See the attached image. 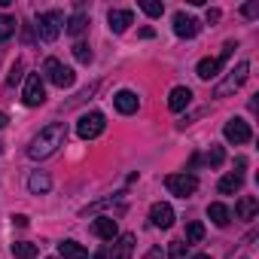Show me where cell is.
Listing matches in <instances>:
<instances>
[{
	"label": "cell",
	"instance_id": "1",
	"mask_svg": "<svg viewBox=\"0 0 259 259\" xmlns=\"http://www.w3.org/2000/svg\"><path fill=\"white\" fill-rule=\"evenodd\" d=\"M64 141H67V125L64 122H49L46 128H40V135L28 144V156L31 159H49V156H55L61 147H64Z\"/></svg>",
	"mask_w": 259,
	"mask_h": 259
},
{
	"label": "cell",
	"instance_id": "2",
	"mask_svg": "<svg viewBox=\"0 0 259 259\" xmlns=\"http://www.w3.org/2000/svg\"><path fill=\"white\" fill-rule=\"evenodd\" d=\"M61 28H64V13L49 10V13H40L37 16V34H40L43 43H55L58 34H61Z\"/></svg>",
	"mask_w": 259,
	"mask_h": 259
},
{
	"label": "cell",
	"instance_id": "3",
	"mask_svg": "<svg viewBox=\"0 0 259 259\" xmlns=\"http://www.w3.org/2000/svg\"><path fill=\"white\" fill-rule=\"evenodd\" d=\"M247 73H250V61H238V67H235V70H229V76L213 89V98H229V95H235V92L244 85Z\"/></svg>",
	"mask_w": 259,
	"mask_h": 259
},
{
	"label": "cell",
	"instance_id": "4",
	"mask_svg": "<svg viewBox=\"0 0 259 259\" xmlns=\"http://www.w3.org/2000/svg\"><path fill=\"white\" fill-rule=\"evenodd\" d=\"M235 49H238L235 43H226V46H223V52H220L217 58H201V61H198V67H195L198 79H213V76H220V67L232 58V52H235Z\"/></svg>",
	"mask_w": 259,
	"mask_h": 259
},
{
	"label": "cell",
	"instance_id": "5",
	"mask_svg": "<svg viewBox=\"0 0 259 259\" xmlns=\"http://www.w3.org/2000/svg\"><path fill=\"white\" fill-rule=\"evenodd\" d=\"M104 128H107V119H104V113H82L79 116V122H76V135L82 138V141H95L98 135H104Z\"/></svg>",
	"mask_w": 259,
	"mask_h": 259
},
{
	"label": "cell",
	"instance_id": "6",
	"mask_svg": "<svg viewBox=\"0 0 259 259\" xmlns=\"http://www.w3.org/2000/svg\"><path fill=\"white\" fill-rule=\"evenodd\" d=\"M43 73H46V79L52 82V85H58V89H70L73 85V70L70 67H64L58 58H46V64H43Z\"/></svg>",
	"mask_w": 259,
	"mask_h": 259
},
{
	"label": "cell",
	"instance_id": "7",
	"mask_svg": "<svg viewBox=\"0 0 259 259\" xmlns=\"http://www.w3.org/2000/svg\"><path fill=\"white\" fill-rule=\"evenodd\" d=\"M25 107H40L46 101V85H43V73H28L25 76V92H22Z\"/></svg>",
	"mask_w": 259,
	"mask_h": 259
},
{
	"label": "cell",
	"instance_id": "8",
	"mask_svg": "<svg viewBox=\"0 0 259 259\" xmlns=\"http://www.w3.org/2000/svg\"><path fill=\"white\" fill-rule=\"evenodd\" d=\"M165 186H168L171 195L186 198V195H192V192L198 189V177L189 174V171H183V174H168V177H165Z\"/></svg>",
	"mask_w": 259,
	"mask_h": 259
},
{
	"label": "cell",
	"instance_id": "9",
	"mask_svg": "<svg viewBox=\"0 0 259 259\" xmlns=\"http://www.w3.org/2000/svg\"><path fill=\"white\" fill-rule=\"evenodd\" d=\"M223 135H226V141H229V144H235V147H241V144H250V141H253L250 122H244V119H238V116H232V119L226 122Z\"/></svg>",
	"mask_w": 259,
	"mask_h": 259
},
{
	"label": "cell",
	"instance_id": "10",
	"mask_svg": "<svg viewBox=\"0 0 259 259\" xmlns=\"http://www.w3.org/2000/svg\"><path fill=\"white\" fill-rule=\"evenodd\" d=\"M150 223H153L156 229H171V226H174V207L165 204V201H156V204L150 207Z\"/></svg>",
	"mask_w": 259,
	"mask_h": 259
},
{
	"label": "cell",
	"instance_id": "11",
	"mask_svg": "<svg viewBox=\"0 0 259 259\" xmlns=\"http://www.w3.org/2000/svg\"><path fill=\"white\" fill-rule=\"evenodd\" d=\"M198 31H201V22H198V19L186 16V13H177V16H174V34H177V37H186V40H192Z\"/></svg>",
	"mask_w": 259,
	"mask_h": 259
},
{
	"label": "cell",
	"instance_id": "12",
	"mask_svg": "<svg viewBox=\"0 0 259 259\" xmlns=\"http://www.w3.org/2000/svg\"><path fill=\"white\" fill-rule=\"evenodd\" d=\"M113 104H116V110H119V113L132 116V113H138V107H141V98H138L135 92L122 89V92H116V95H113Z\"/></svg>",
	"mask_w": 259,
	"mask_h": 259
},
{
	"label": "cell",
	"instance_id": "13",
	"mask_svg": "<svg viewBox=\"0 0 259 259\" xmlns=\"http://www.w3.org/2000/svg\"><path fill=\"white\" fill-rule=\"evenodd\" d=\"M92 235H95V238H104V241H116L119 226H116L113 217H98V220L92 223Z\"/></svg>",
	"mask_w": 259,
	"mask_h": 259
},
{
	"label": "cell",
	"instance_id": "14",
	"mask_svg": "<svg viewBox=\"0 0 259 259\" xmlns=\"http://www.w3.org/2000/svg\"><path fill=\"white\" fill-rule=\"evenodd\" d=\"M107 22H110V31H113V34H125L128 25L135 22V13H132V10H110V13H107Z\"/></svg>",
	"mask_w": 259,
	"mask_h": 259
},
{
	"label": "cell",
	"instance_id": "15",
	"mask_svg": "<svg viewBox=\"0 0 259 259\" xmlns=\"http://www.w3.org/2000/svg\"><path fill=\"white\" fill-rule=\"evenodd\" d=\"M135 253V235L125 232V235H116V244L110 250V259H132Z\"/></svg>",
	"mask_w": 259,
	"mask_h": 259
},
{
	"label": "cell",
	"instance_id": "16",
	"mask_svg": "<svg viewBox=\"0 0 259 259\" xmlns=\"http://www.w3.org/2000/svg\"><path fill=\"white\" fill-rule=\"evenodd\" d=\"M256 213H259V198L241 195L238 204H235V217H238V220H256Z\"/></svg>",
	"mask_w": 259,
	"mask_h": 259
},
{
	"label": "cell",
	"instance_id": "17",
	"mask_svg": "<svg viewBox=\"0 0 259 259\" xmlns=\"http://www.w3.org/2000/svg\"><path fill=\"white\" fill-rule=\"evenodd\" d=\"M189 101H192V92H189L186 85H177V89H171V95H168V110L180 113V110L189 107Z\"/></svg>",
	"mask_w": 259,
	"mask_h": 259
},
{
	"label": "cell",
	"instance_id": "18",
	"mask_svg": "<svg viewBox=\"0 0 259 259\" xmlns=\"http://www.w3.org/2000/svg\"><path fill=\"white\" fill-rule=\"evenodd\" d=\"M207 217H210V223H213V226H220V229H226V226L232 223V210H229L223 201L207 204Z\"/></svg>",
	"mask_w": 259,
	"mask_h": 259
},
{
	"label": "cell",
	"instance_id": "19",
	"mask_svg": "<svg viewBox=\"0 0 259 259\" xmlns=\"http://www.w3.org/2000/svg\"><path fill=\"white\" fill-rule=\"evenodd\" d=\"M28 189H31L34 195H46V192L52 189V177H49L46 171H34V174L28 177Z\"/></svg>",
	"mask_w": 259,
	"mask_h": 259
},
{
	"label": "cell",
	"instance_id": "20",
	"mask_svg": "<svg viewBox=\"0 0 259 259\" xmlns=\"http://www.w3.org/2000/svg\"><path fill=\"white\" fill-rule=\"evenodd\" d=\"M58 256L61 259H89V250L76 241H61L58 244Z\"/></svg>",
	"mask_w": 259,
	"mask_h": 259
},
{
	"label": "cell",
	"instance_id": "21",
	"mask_svg": "<svg viewBox=\"0 0 259 259\" xmlns=\"http://www.w3.org/2000/svg\"><path fill=\"white\" fill-rule=\"evenodd\" d=\"M241 186H244L241 174H226L220 180V195H235V192H241Z\"/></svg>",
	"mask_w": 259,
	"mask_h": 259
},
{
	"label": "cell",
	"instance_id": "22",
	"mask_svg": "<svg viewBox=\"0 0 259 259\" xmlns=\"http://www.w3.org/2000/svg\"><path fill=\"white\" fill-rule=\"evenodd\" d=\"M85 28H89V16H85V13H76V16H70V19H67V25H64V31H67L70 37H79Z\"/></svg>",
	"mask_w": 259,
	"mask_h": 259
},
{
	"label": "cell",
	"instance_id": "23",
	"mask_svg": "<svg viewBox=\"0 0 259 259\" xmlns=\"http://www.w3.org/2000/svg\"><path fill=\"white\" fill-rule=\"evenodd\" d=\"M37 250H40V247L31 244V241H16V244H13V256H16V259H34Z\"/></svg>",
	"mask_w": 259,
	"mask_h": 259
},
{
	"label": "cell",
	"instance_id": "24",
	"mask_svg": "<svg viewBox=\"0 0 259 259\" xmlns=\"http://www.w3.org/2000/svg\"><path fill=\"white\" fill-rule=\"evenodd\" d=\"M201 241H204V226L198 220L186 223V244H201Z\"/></svg>",
	"mask_w": 259,
	"mask_h": 259
},
{
	"label": "cell",
	"instance_id": "25",
	"mask_svg": "<svg viewBox=\"0 0 259 259\" xmlns=\"http://www.w3.org/2000/svg\"><path fill=\"white\" fill-rule=\"evenodd\" d=\"M16 34V19L13 16H0V43H7Z\"/></svg>",
	"mask_w": 259,
	"mask_h": 259
},
{
	"label": "cell",
	"instance_id": "26",
	"mask_svg": "<svg viewBox=\"0 0 259 259\" xmlns=\"http://www.w3.org/2000/svg\"><path fill=\"white\" fill-rule=\"evenodd\" d=\"M141 10H144L147 16H153V19H159V16L165 13V4H159V0H141Z\"/></svg>",
	"mask_w": 259,
	"mask_h": 259
},
{
	"label": "cell",
	"instance_id": "27",
	"mask_svg": "<svg viewBox=\"0 0 259 259\" xmlns=\"http://www.w3.org/2000/svg\"><path fill=\"white\" fill-rule=\"evenodd\" d=\"M186 253H189V244L186 241H171L168 244V256L171 259H186Z\"/></svg>",
	"mask_w": 259,
	"mask_h": 259
},
{
	"label": "cell",
	"instance_id": "28",
	"mask_svg": "<svg viewBox=\"0 0 259 259\" xmlns=\"http://www.w3.org/2000/svg\"><path fill=\"white\" fill-rule=\"evenodd\" d=\"M73 58H76L79 64H92V49H89V43H76V46H73Z\"/></svg>",
	"mask_w": 259,
	"mask_h": 259
},
{
	"label": "cell",
	"instance_id": "29",
	"mask_svg": "<svg viewBox=\"0 0 259 259\" xmlns=\"http://www.w3.org/2000/svg\"><path fill=\"white\" fill-rule=\"evenodd\" d=\"M223 159H226L223 147H210V150H207V156H204V162H207V165H213V168H217V165H223Z\"/></svg>",
	"mask_w": 259,
	"mask_h": 259
},
{
	"label": "cell",
	"instance_id": "30",
	"mask_svg": "<svg viewBox=\"0 0 259 259\" xmlns=\"http://www.w3.org/2000/svg\"><path fill=\"white\" fill-rule=\"evenodd\" d=\"M19 79H22V61H16V64H13V70H10V76H7V85L13 89Z\"/></svg>",
	"mask_w": 259,
	"mask_h": 259
},
{
	"label": "cell",
	"instance_id": "31",
	"mask_svg": "<svg viewBox=\"0 0 259 259\" xmlns=\"http://www.w3.org/2000/svg\"><path fill=\"white\" fill-rule=\"evenodd\" d=\"M241 13H244L247 19H256V16H259V4H247V7H244Z\"/></svg>",
	"mask_w": 259,
	"mask_h": 259
},
{
	"label": "cell",
	"instance_id": "32",
	"mask_svg": "<svg viewBox=\"0 0 259 259\" xmlns=\"http://www.w3.org/2000/svg\"><path fill=\"white\" fill-rule=\"evenodd\" d=\"M144 259H165V253H162V247H150Z\"/></svg>",
	"mask_w": 259,
	"mask_h": 259
},
{
	"label": "cell",
	"instance_id": "33",
	"mask_svg": "<svg viewBox=\"0 0 259 259\" xmlns=\"http://www.w3.org/2000/svg\"><path fill=\"white\" fill-rule=\"evenodd\" d=\"M13 223H16L19 229H25V226H28V217H25V213H16V217H13Z\"/></svg>",
	"mask_w": 259,
	"mask_h": 259
},
{
	"label": "cell",
	"instance_id": "34",
	"mask_svg": "<svg viewBox=\"0 0 259 259\" xmlns=\"http://www.w3.org/2000/svg\"><path fill=\"white\" fill-rule=\"evenodd\" d=\"M220 19V10H207V22H217Z\"/></svg>",
	"mask_w": 259,
	"mask_h": 259
},
{
	"label": "cell",
	"instance_id": "35",
	"mask_svg": "<svg viewBox=\"0 0 259 259\" xmlns=\"http://www.w3.org/2000/svg\"><path fill=\"white\" fill-rule=\"evenodd\" d=\"M235 168H238V171H235V174H241V171H244V168H247V159H238V162H235Z\"/></svg>",
	"mask_w": 259,
	"mask_h": 259
},
{
	"label": "cell",
	"instance_id": "36",
	"mask_svg": "<svg viewBox=\"0 0 259 259\" xmlns=\"http://www.w3.org/2000/svg\"><path fill=\"white\" fill-rule=\"evenodd\" d=\"M7 125H10V116H7L4 110H0V128H7Z\"/></svg>",
	"mask_w": 259,
	"mask_h": 259
},
{
	"label": "cell",
	"instance_id": "37",
	"mask_svg": "<svg viewBox=\"0 0 259 259\" xmlns=\"http://www.w3.org/2000/svg\"><path fill=\"white\" fill-rule=\"evenodd\" d=\"M192 259H210V256H207V253H198V256H192Z\"/></svg>",
	"mask_w": 259,
	"mask_h": 259
},
{
	"label": "cell",
	"instance_id": "38",
	"mask_svg": "<svg viewBox=\"0 0 259 259\" xmlns=\"http://www.w3.org/2000/svg\"><path fill=\"white\" fill-rule=\"evenodd\" d=\"M0 153H4V144H0Z\"/></svg>",
	"mask_w": 259,
	"mask_h": 259
},
{
	"label": "cell",
	"instance_id": "39",
	"mask_svg": "<svg viewBox=\"0 0 259 259\" xmlns=\"http://www.w3.org/2000/svg\"><path fill=\"white\" fill-rule=\"evenodd\" d=\"M49 259H55V256H49Z\"/></svg>",
	"mask_w": 259,
	"mask_h": 259
}]
</instances>
